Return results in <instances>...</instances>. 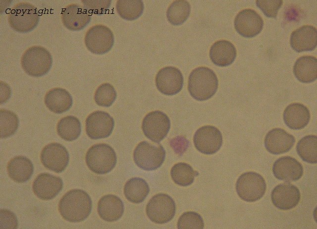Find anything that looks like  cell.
Wrapping results in <instances>:
<instances>
[{"mask_svg": "<svg viewBox=\"0 0 317 229\" xmlns=\"http://www.w3.org/2000/svg\"><path fill=\"white\" fill-rule=\"evenodd\" d=\"M150 188L147 182L143 178L133 177L128 180L124 187L126 198L131 202L140 203L148 196Z\"/></svg>", "mask_w": 317, "mask_h": 229, "instance_id": "obj_28", "label": "cell"}, {"mask_svg": "<svg viewBox=\"0 0 317 229\" xmlns=\"http://www.w3.org/2000/svg\"><path fill=\"white\" fill-rule=\"evenodd\" d=\"M301 198L300 192L294 185L289 182L276 186L271 193L274 206L282 210H288L295 207Z\"/></svg>", "mask_w": 317, "mask_h": 229, "instance_id": "obj_16", "label": "cell"}, {"mask_svg": "<svg viewBox=\"0 0 317 229\" xmlns=\"http://www.w3.org/2000/svg\"><path fill=\"white\" fill-rule=\"evenodd\" d=\"M98 213L104 221L115 222L123 215L124 211L122 201L117 196L108 194L103 196L98 203Z\"/></svg>", "mask_w": 317, "mask_h": 229, "instance_id": "obj_22", "label": "cell"}, {"mask_svg": "<svg viewBox=\"0 0 317 229\" xmlns=\"http://www.w3.org/2000/svg\"><path fill=\"white\" fill-rule=\"evenodd\" d=\"M114 121L109 114L97 111L90 114L86 120V132L92 139L108 137L114 128Z\"/></svg>", "mask_w": 317, "mask_h": 229, "instance_id": "obj_13", "label": "cell"}, {"mask_svg": "<svg viewBox=\"0 0 317 229\" xmlns=\"http://www.w3.org/2000/svg\"><path fill=\"white\" fill-rule=\"evenodd\" d=\"M190 10L191 6L188 1L184 0H175L168 6L166 17L171 24L179 25L187 19Z\"/></svg>", "mask_w": 317, "mask_h": 229, "instance_id": "obj_31", "label": "cell"}, {"mask_svg": "<svg viewBox=\"0 0 317 229\" xmlns=\"http://www.w3.org/2000/svg\"><path fill=\"white\" fill-rule=\"evenodd\" d=\"M53 63L51 53L40 46L28 48L21 58V64L24 71L29 75L41 77L50 71Z\"/></svg>", "mask_w": 317, "mask_h": 229, "instance_id": "obj_3", "label": "cell"}, {"mask_svg": "<svg viewBox=\"0 0 317 229\" xmlns=\"http://www.w3.org/2000/svg\"><path fill=\"white\" fill-rule=\"evenodd\" d=\"M264 26L262 17L254 10L250 8L240 11L234 19L236 31L245 38H252L259 34Z\"/></svg>", "mask_w": 317, "mask_h": 229, "instance_id": "obj_15", "label": "cell"}, {"mask_svg": "<svg viewBox=\"0 0 317 229\" xmlns=\"http://www.w3.org/2000/svg\"><path fill=\"white\" fill-rule=\"evenodd\" d=\"M39 20L37 8L27 2L15 5L8 16V22L12 29L22 33L32 31L37 27Z\"/></svg>", "mask_w": 317, "mask_h": 229, "instance_id": "obj_5", "label": "cell"}, {"mask_svg": "<svg viewBox=\"0 0 317 229\" xmlns=\"http://www.w3.org/2000/svg\"><path fill=\"white\" fill-rule=\"evenodd\" d=\"M218 85L216 75L207 67L194 69L189 76L188 90L191 96L198 101H205L212 97L217 90Z\"/></svg>", "mask_w": 317, "mask_h": 229, "instance_id": "obj_2", "label": "cell"}, {"mask_svg": "<svg viewBox=\"0 0 317 229\" xmlns=\"http://www.w3.org/2000/svg\"><path fill=\"white\" fill-rule=\"evenodd\" d=\"M81 125L79 120L75 116L69 115L62 118L57 125V132L63 139L72 141L80 136Z\"/></svg>", "mask_w": 317, "mask_h": 229, "instance_id": "obj_29", "label": "cell"}, {"mask_svg": "<svg viewBox=\"0 0 317 229\" xmlns=\"http://www.w3.org/2000/svg\"><path fill=\"white\" fill-rule=\"evenodd\" d=\"M170 128L169 117L159 111L148 113L142 121V129L144 134L148 139L157 143L166 136Z\"/></svg>", "mask_w": 317, "mask_h": 229, "instance_id": "obj_10", "label": "cell"}, {"mask_svg": "<svg viewBox=\"0 0 317 229\" xmlns=\"http://www.w3.org/2000/svg\"><path fill=\"white\" fill-rule=\"evenodd\" d=\"M256 3L266 16L275 18L282 5L283 1L258 0L256 1Z\"/></svg>", "mask_w": 317, "mask_h": 229, "instance_id": "obj_38", "label": "cell"}, {"mask_svg": "<svg viewBox=\"0 0 317 229\" xmlns=\"http://www.w3.org/2000/svg\"><path fill=\"white\" fill-rule=\"evenodd\" d=\"M117 97L113 86L105 83L100 85L96 89L94 100L96 103L101 107H109L114 103Z\"/></svg>", "mask_w": 317, "mask_h": 229, "instance_id": "obj_35", "label": "cell"}, {"mask_svg": "<svg viewBox=\"0 0 317 229\" xmlns=\"http://www.w3.org/2000/svg\"><path fill=\"white\" fill-rule=\"evenodd\" d=\"M193 141L195 148L202 153L211 155L217 152L222 144V136L218 128L205 125L195 132Z\"/></svg>", "mask_w": 317, "mask_h": 229, "instance_id": "obj_11", "label": "cell"}, {"mask_svg": "<svg viewBox=\"0 0 317 229\" xmlns=\"http://www.w3.org/2000/svg\"><path fill=\"white\" fill-rule=\"evenodd\" d=\"M165 151L160 144L147 141L139 143L134 150L133 159L140 168L145 171L155 170L163 164Z\"/></svg>", "mask_w": 317, "mask_h": 229, "instance_id": "obj_6", "label": "cell"}, {"mask_svg": "<svg viewBox=\"0 0 317 229\" xmlns=\"http://www.w3.org/2000/svg\"><path fill=\"white\" fill-rule=\"evenodd\" d=\"M293 73L296 78L302 83H309L317 78V59L309 56L298 58L293 66Z\"/></svg>", "mask_w": 317, "mask_h": 229, "instance_id": "obj_27", "label": "cell"}, {"mask_svg": "<svg viewBox=\"0 0 317 229\" xmlns=\"http://www.w3.org/2000/svg\"><path fill=\"white\" fill-rule=\"evenodd\" d=\"M44 101L50 111L57 114L68 111L73 103L70 94L62 88H54L49 90L45 95Z\"/></svg>", "mask_w": 317, "mask_h": 229, "instance_id": "obj_25", "label": "cell"}, {"mask_svg": "<svg viewBox=\"0 0 317 229\" xmlns=\"http://www.w3.org/2000/svg\"><path fill=\"white\" fill-rule=\"evenodd\" d=\"M63 25L73 31L84 28L91 20V14L80 5L70 4L63 9L61 14Z\"/></svg>", "mask_w": 317, "mask_h": 229, "instance_id": "obj_20", "label": "cell"}, {"mask_svg": "<svg viewBox=\"0 0 317 229\" xmlns=\"http://www.w3.org/2000/svg\"><path fill=\"white\" fill-rule=\"evenodd\" d=\"M189 164L185 163H178L171 168L170 174L173 181L177 184L182 186H187L191 184L195 177L198 175Z\"/></svg>", "mask_w": 317, "mask_h": 229, "instance_id": "obj_33", "label": "cell"}, {"mask_svg": "<svg viewBox=\"0 0 317 229\" xmlns=\"http://www.w3.org/2000/svg\"><path fill=\"white\" fill-rule=\"evenodd\" d=\"M156 85L158 90L163 94L174 95L181 90L183 85V76L177 68L173 66L164 67L157 73Z\"/></svg>", "mask_w": 317, "mask_h": 229, "instance_id": "obj_14", "label": "cell"}, {"mask_svg": "<svg viewBox=\"0 0 317 229\" xmlns=\"http://www.w3.org/2000/svg\"><path fill=\"white\" fill-rule=\"evenodd\" d=\"M63 181L61 178L49 173L39 174L33 183V190L40 199L50 200L54 198L61 190Z\"/></svg>", "mask_w": 317, "mask_h": 229, "instance_id": "obj_17", "label": "cell"}, {"mask_svg": "<svg viewBox=\"0 0 317 229\" xmlns=\"http://www.w3.org/2000/svg\"><path fill=\"white\" fill-rule=\"evenodd\" d=\"M92 202L85 191L75 189L66 193L58 204V210L62 218L70 222L85 220L91 213Z\"/></svg>", "mask_w": 317, "mask_h": 229, "instance_id": "obj_1", "label": "cell"}, {"mask_svg": "<svg viewBox=\"0 0 317 229\" xmlns=\"http://www.w3.org/2000/svg\"><path fill=\"white\" fill-rule=\"evenodd\" d=\"M41 161L44 166L56 173L63 172L69 161V153L65 147L57 143L48 144L41 153Z\"/></svg>", "mask_w": 317, "mask_h": 229, "instance_id": "obj_12", "label": "cell"}, {"mask_svg": "<svg viewBox=\"0 0 317 229\" xmlns=\"http://www.w3.org/2000/svg\"><path fill=\"white\" fill-rule=\"evenodd\" d=\"M210 57L216 65L221 67L230 65L234 61L236 50L234 45L227 40L215 42L210 50Z\"/></svg>", "mask_w": 317, "mask_h": 229, "instance_id": "obj_24", "label": "cell"}, {"mask_svg": "<svg viewBox=\"0 0 317 229\" xmlns=\"http://www.w3.org/2000/svg\"><path fill=\"white\" fill-rule=\"evenodd\" d=\"M114 42V35L107 26L97 24L90 28L85 34L84 42L87 49L97 55L109 52Z\"/></svg>", "mask_w": 317, "mask_h": 229, "instance_id": "obj_9", "label": "cell"}, {"mask_svg": "<svg viewBox=\"0 0 317 229\" xmlns=\"http://www.w3.org/2000/svg\"><path fill=\"white\" fill-rule=\"evenodd\" d=\"M285 124L290 129L299 130L309 123L311 117L308 108L302 104L292 103L285 109L283 115Z\"/></svg>", "mask_w": 317, "mask_h": 229, "instance_id": "obj_23", "label": "cell"}, {"mask_svg": "<svg viewBox=\"0 0 317 229\" xmlns=\"http://www.w3.org/2000/svg\"><path fill=\"white\" fill-rule=\"evenodd\" d=\"M84 8L89 13H94L102 15L106 12L109 8L111 0H81Z\"/></svg>", "mask_w": 317, "mask_h": 229, "instance_id": "obj_37", "label": "cell"}, {"mask_svg": "<svg viewBox=\"0 0 317 229\" xmlns=\"http://www.w3.org/2000/svg\"><path fill=\"white\" fill-rule=\"evenodd\" d=\"M146 214L154 223L162 224L171 221L176 211L173 199L168 195L159 193L154 195L148 203Z\"/></svg>", "mask_w": 317, "mask_h": 229, "instance_id": "obj_8", "label": "cell"}, {"mask_svg": "<svg viewBox=\"0 0 317 229\" xmlns=\"http://www.w3.org/2000/svg\"><path fill=\"white\" fill-rule=\"evenodd\" d=\"M0 138H5L13 135L19 126V119L17 115L10 111L1 109Z\"/></svg>", "mask_w": 317, "mask_h": 229, "instance_id": "obj_34", "label": "cell"}, {"mask_svg": "<svg viewBox=\"0 0 317 229\" xmlns=\"http://www.w3.org/2000/svg\"><path fill=\"white\" fill-rule=\"evenodd\" d=\"M85 160L87 166L91 171L103 174L109 172L114 168L117 157L110 146L100 143L94 145L89 149Z\"/></svg>", "mask_w": 317, "mask_h": 229, "instance_id": "obj_4", "label": "cell"}, {"mask_svg": "<svg viewBox=\"0 0 317 229\" xmlns=\"http://www.w3.org/2000/svg\"><path fill=\"white\" fill-rule=\"evenodd\" d=\"M18 220L16 215L7 209H0V229H17Z\"/></svg>", "mask_w": 317, "mask_h": 229, "instance_id": "obj_39", "label": "cell"}, {"mask_svg": "<svg viewBox=\"0 0 317 229\" xmlns=\"http://www.w3.org/2000/svg\"><path fill=\"white\" fill-rule=\"evenodd\" d=\"M177 228L179 229H203L204 223L202 217L197 213L186 212L179 217Z\"/></svg>", "mask_w": 317, "mask_h": 229, "instance_id": "obj_36", "label": "cell"}, {"mask_svg": "<svg viewBox=\"0 0 317 229\" xmlns=\"http://www.w3.org/2000/svg\"><path fill=\"white\" fill-rule=\"evenodd\" d=\"M297 154L305 162L310 164L317 162V136L307 135L301 138L296 146Z\"/></svg>", "mask_w": 317, "mask_h": 229, "instance_id": "obj_30", "label": "cell"}, {"mask_svg": "<svg viewBox=\"0 0 317 229\" xmlns=\"http://www.w3.org/2000/svg\"><path fill=\"white\" fill-rule=\"evenodd\" d=\"M266 188V183L263 177L254 172L242 173L236 183V190L239 197L249 202L256 201L263 197Z\"/></svg>", "mask_w": 317, "mask_h": 229, "instance_id": "obj_7", "label": "cell"}, {"mask_svg": "<svg viewBox=\"0 0 317 229\" xmlns=\"http://www.w3.org/2000/svg\"><path fill=\"white\" fill-rule=\"evenodd\" d=\"M317 30L312 25H304L291 34L290 45L296 52L311 51L317 47Z\"/></svg>", "mask_w": 317, "mask_h": 229, "instance_id": "obj_21", "label": "cell"}, {"mask_svg": "<svg viewBox=\"0 0 317 229\" xmlns=\"http://www.w3.org/2000/svg\"><path fill=\"white\" fill-rule=\"evenodd\" d=\"M8 174L14 181L23 183L28 181L34 172L33 165L28 158L18 156L12 158L7 166Z\"/></svg>", "mask_w": 317, "mask_h": 229, "instance_id": "obj_26", "label": "cell"}, {"mask_svg": "<svg viewBox=\"0 0 317 229\" xmlns=\"http://www.w3.org/2000/svg\"><path fill=\"white\" fill-rule=\"evenodd\" d=\"M144 8L142 0H118L116 9L118 15L126 20H134L143 13Z\"/></svg>", "mask_w": 317, "mask_h": 229, "instance_id": "obj_32", "label": "cell"}, {"mask_svg": "<svg viewBox=\"0 0 317 229\" xmlns=\"http://www.w3.org/2000/svg\"><path fill=\"white\" fill-rule=\"evenodd\" d=\"M295 138L283 129L275 128L269 131L264 139L266 150L274 155L288 152L294 146Z\"/></svg>", "mask_w": 317, "mask_h": 229, "instance_id": "obj_19", "label": "cell"}, {"mask_svg": "<svg viewBox=\"0 0 317 229\" xmlns=\"http://www.w3.org/2000/svg\"><path fill=\"white\" fill-rule=\"evenodd\" d=\"M272 172L277 179L290 182L301 178L303 174V168L296 159L290 156H284L274 162Z\"/></svg>", "mask_w": 317, "mask_h": 229, "instance_id": "obj_18", "label": "cell"}]
</instances>
